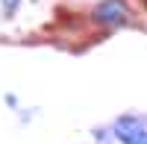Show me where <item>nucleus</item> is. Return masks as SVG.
I'll use <instances>...</instances> for the list:
<instances>
[{"label": "nucleus", "instance_id": "f257e3e1", "mask_svg": "<svg viewBox=\"0 0 147 144\" xmlns=\"http://www.w3.org/2000/svg\"><path fill=\"white\" fill-rule=\"evenodd\" d=\"M115 135L124 144H147V127L138 118H121L115 124Z\"/></svg>", "mask_w": 147, "mask_h": 144}, {"label": "nucleus", "instance_id": "f03ea898", "mask_svg": "<svg viewBox=\"0 0 147 144\" xmlns=\"http://www.w3.org/2000/svg\"><path fill=\"white\" fill-rule=\"evenodd\" d=\"M127 3H121V0H103L100 6L94 9V21L100 24H127Z\"/></svg>", "mask_w": 147, "mask_h": 144}, {"label": "nucleus", "instance_id": "7ed1b4c3", "mask_svg": "<svg viewBox=\"0 0 147 144\" xmlns=\"http://www.w3.org/2000/svg\"><path fill=\"white\" fill-rule=\"evenodd\" d=\"M3 6H6V12H12V9L18 6V0H3Z\"/></svg>", "mask_w": 147, "mask_h": 144}]
</instances>
